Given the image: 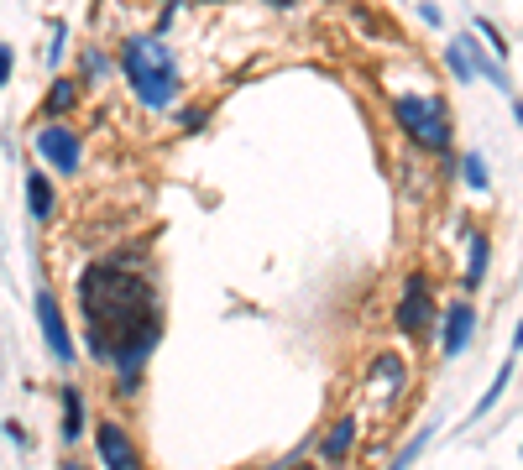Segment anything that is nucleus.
Returning <instances> with one entry per match:
<instances>
[{
	"label": "nucleus",
	"mask_w": 523,
	"mask_h": 470,
	"mask_svg": "<svg viewBox=\"0 0 523 470\" xmlns=\"http://www.w3.org/2000/svg\"><path fill=\"white\" fill-rule=\"evenodd\" d=\"M79 356L110 376H147V361L168 335L163 282L152 262H126L121 251L84 262L74 277Z\"/></svg>",
	"instance_id": "obj_1"
},
{
	"label": "nucleus",
	"mask_w": 523,
	"mask_h": 470,
	"mask_svg": "<svg viewBox=\"0 0 523 470\" xmlns=\"http://www.w3.org/2000/svg\"><path fill=\"white\" fill-rule=\"evenodd\" d=\"M116 74L126 79L131 100L152 110V115H173V105L184 100V74H178V58L168 37L157 32H131L116 47Z\"/></svg>",
	"instance_id": "obj_2"
},
{
	"label": "nucleus",
	"mask_w": 523,
	"mask_h": 470,
	"mask_svg": "<svg viewBox=\"0 0 523 470\" xmlns=\"http://www.w3.org/2000/svg\"><path fill=\"white\" fill-rule=\"evenodd\" d=\"M393 126L414 141L419 152H456V126H450V105L445 94H393L388 100Z\"/></svg>",
	"instance_id": "obj_3"
},
{
	"label": "nucleus",
	"mask_w": 523,
	"mask_h": 470,
	"mask_svg": "<svg viewBox=\"0 0 523 470\" xmlns=\"http://www.w3.org/2000/svg\"><path fill=\"white\" fill-rule=\"evenodd\" d=\"M32 314H37V335L42 345H48V361L58 371H79V340H74V329H68V314H63V298L53 293V282L42 277L37 282V298H32Z\"/></svg>",
	"instance_id": "obj_4"
},
{
	"label": "nucleus",
	"mask_w": 523,
	"mask_h": 470,
	"mask_svg": "<svg viewBox=\"0 0 523 470\" xmlns=\"http://www.w3.org/2000/svg\"><path fill=\"white\" fill-rule=\"evenodd\" d=\"M393 329H398V340H408V345L435 340L440 303H435V293H429V277L424 272H408L403 277V293H398V309H393Z\"/></svg>",
	"instance_id": "obj_5"
},
{
	"label": "nucleus",
	"mask_w": 523,
	"mask_h": 470,
	"mask_svg": "<svg viewBox=\"0 0 523 470\" xmlns=\"http://www.w3.org/2000/svg\"><path fill=\"white\" fill-rule=\"evenodd\" d=\"M89 444H95L100 470H147L142 439H136V429H131L121 413H100V418H89Z\"/></svg>",
	"instance_id": "obj_6"
},
{
	"label": "nucleus",
	"mask_w": 523,
	"mask_h": 470,
	"mask_svg": "<svg viewBox=\"0 0 523 470\" xmlns=\"http://www.w3.org/2000/svg\"><path fill=\"white\" fill-rule=\"evenodd\" d=\"M32 157L53 178H79L84 173V136L74 121H37L32 131Z\"/></svg>",
	"instance_id": "obj_7"
},
{
	"label": "nucleus",
	"mask_w": 523,
	"mask_h": 470,
	"mask_svg": "<svg viewBox=\"0 0 523 470\" xmlns=\"http://www.w3.org/2000/svg\"><path fill=\"white\" fill-rule=\"evenodd\" d=\"M408 382H414V366H408L403 350H372L367 356V392L377 408H398Z\"/></svg>",
	"instance_id": "obj_8"
},
{
	"label": "nucleus",
	"mask_w": 523,
	"mask_h": 470,
	"mask_svg": "<svg viewBox=\"0 0 523 470\" xmlns=\"http://www.w3.org/2000/svg\"><path fill=\"white\" fill-rule=\"evenodd\" d=\"M356 444H361V418L356 413H335L320 434H314V460L325 470H346L356 460Z\"/></svg>",
	"instance_id": "obj_9"
},
{
	"label": "nucleus",
	"mask_w": 523,
	"mask_h": 470,
	"mask_svg": "<svg viewBox=\"0 0 523 470\" xmlns=\"http://www.w3.org/2000/svg\"><path fill=\"white\" fill-rule=\"evenodd\" d=\"M435 340H440V361H461V356H466L471 340H476V303H471V298L445 303Z\"/></svg>",
	"instance_id": "obj_10"
},
{
	"label": "nucleus",
	"mask_w": 523,
	"mask_h": 470,
	"mask_svg": "<svg viewBox=\"0 0 523 470\" xmlns=\"http://www.w3.org/2000/svg\"><path fill=\"white\" fill-rule=\"evenodd\" d=\"M58 439H63V455L68 450H79L84 444V429H89V397H84V387L68 376V382L58 387Z\"/></svg>",
	"instance_id": "obj_11"
},
{
	"label": "nucleus",
	"mask_w": 523,
	"mask_h": 470,
	"mask_svg": "<svg viewBox=\"0 0 523 470\" xmlns=\"http://www.w3.org/2000/svg\"><path fill=\"white\" fill-rule=\"evenodd\" d=\"M37 110H42V121H74V110H84V84L74 74H53Z\"/></svg>",
	"instance_id": "obj_12"
},
{
	"label": "nucleus",
	"mask_w": 523,
	"mask_h": 470,
	"mask_svg": "<svg viewBox=\"0 0 523 470\" xmlns=\"http://www.w3.org/2000/svg\"><path fill=\"white\" fill-rule=\"evenodd\" d=\"M27 215L37 225H53L58 220V178L42 168V162H32V168H27Z\"/></svg>",
	"instance_id": "obj_13"
},
{
	"label": "nucleus",
	"mask_w": 523,
	"mask_h": 470,
	"mask_svg": "<svg viewBox=\"0 0 523 470\" xmlns=\"http://www.w3.org/2000/svg\"><path fill=\"white\" fill-rule=\"evenodd\" d=\"M487 267H492V235L487 230H466V267H461V293H482V282H487Z\"/></svg>",
	"instance_id": "obj_14"
},
{
	"label": "nucleus",
	"mask_w": 523,
	"mask_h": 470,
	"mask_svg": "<svg viewBox=\"0 0 523 470\" xmlns=\"http://www.w3.org/2000/svg\"><path fill=\"white\" fill-rule=\"evenodd\" d=\"M110 74H116V58H110L100 42H84L79 53H74V79L84 84V94H89V89H100Z\"/></svg>",
	"instance_id": "obj_15"
},
{
	"label": "nucleus",
	"mask_w": 523,
	"mask_h": 470,
	"mask_svg": "<svg viewBox=\"0 0 523 470\" xmlns=\"http://www.w3.org/2000/svg\"><path fill=\"white\" fill-rule=\"evenodd\" d=\"M456 42L466 47V58H471V68H476V79H487V84H497V89H503V94L513 89V84H508V68H503V63H497V58L487 53V47H482V37H476V32H461Z\"/></svg>",
	"instance_id": "obj_16"
},
{
	"label": "nucleus",
	"mask_w": 523,
	"mask_h": 470,
	"mask_svg": "<svg viewBox=\"0 0 523 470\" xmlns=\"http://www.w3.org/2000/svg\"><path fill=\"white\" fill-rule=\"evenodd\" d=\"M508 382H513V356L503 361V366H497V376H492V382H487V392L482 397H476V408H471V423L476 418H487L497 403H503V392H508Z\"/></svg>",
	"instance_id": "obj_17"
},
{
	"label": "nucleus",
	"mask_w": 523,
	"mask_h": 470,
	"mask_svg": "<svg viewBox=\"0 0 523 470\" xmlns=\"http://www.w3.org/2000/svg\"><path fill=\"white\" fill-rule=\"evenodd\" d=\"M429 439H435V423H419V434H408V439H403V450H398L388 465H382V470H408V465H414V460L429 450Z\"/></svg>",
	"instance_id": "obj_18"
},
{
	"label": "nucleus",
	"mask_w": 523,
	"mask_h": 470,
	"mask_svg": "<svg viewBox=\"0 0 523 470\" xmlns=\"http://www.w3.org/2000/svg\"><path fill=\"white\" fill-rule=\"evenodd\" d=\"M461 183L471 188V194H487V188H492V168H487V157L482 152H461Z\"/></svg>",
	"instance_id": "obj_19"
},
{
	"label": "nucleus",
	"mask_w": 523,
	"mask_h": 470,
	"mask_svg": "<svg viewBox=\"0 0 523 470\" xmlns=\"http://www.w3.org/2000/svg\"><path fill=\"white\" fill-rule=\"evenodd\" d=\"M173 126L184 131V136H199V131H210V105H199V100H178L173 105Z\"/></svg>",
	"instance_id": "obj_20"
},
{
	"label": "nucleus",
	"mask_w": 523,
	"mask_h": 470,
	"mask_svg": "<svg viewBox=\"0 0 523 470\" xmlns=\"http://www.w3.org/2000/svg\"><path fill=\"white\" fill-rule=\"evenodd\" d=\"M445 68H450V79H456V84H476V68H471V58H466V47H461L456 37H450V42H445Z\"/></svg>",
	"instance_id": "obj_21"
},
{
	"label": "nucleus",
	"mask_w": 523,
	"mask_h": 470,
	"mask_svg": "<svg viewBox=\"0 0 523 470\" xmlns=\"http://www.w3.org/2000/svg\"><path fill=\"white\" fill-rule=\"evenodd\" d=\"M471 27H476V37H482V42L492 47V58H497V63H503V58H508V37H503V27H497V21H487V16H476V21H471Z\"/></svg>",
	"instance_id": "obj_22"
},
{
	"label": "nucleus",
	"mask_w": 523,
	"mask_h": 470,
	"mask_svg": "<svg viewBox=\"0 0 523 470\" xmlns=\"http://www.w3.org/2000/svg\"><path fill=\"white\" fill-rule=\"evenodd\" d=\"M63 53H68V21H48V68H58L63 63Z\"/></svg>",
	"instance_id": "obj_23"
},
{
	"label": "nucleus",
	"mask_w": 523,
	"mask_h": 470,
	"mask_svg": "<svg viewBox=\"0 0 523 470\" xmlns=\"http://www.w3.org/2000/svg\"><path fill=\"white\" fill-rule=\"evenodd\" d=\"M351 16L361 21V32H372V37H382V32H388V21H382V16H372L367 6H351Z\"/></svg>",
	"instance_id": "obj_24"
},
{
	"label": "nucleus",
	"mask_w": 523,
	"mask_h": 470,
	"mask_svg": "<svg viewBox=\"0 0 523 470\" xmlns=\"http://www.w3.org/2000/svg\"><path fill=\"white\" fill-rule=\"evenodd\" d=\"M11 74H16V47H11V42H0V89L11 84Z\"/></svg>",
	"instance_id": "obj_25"
},
{
	"label": "nucleus",
	"mask_w": 523,
	"mask_h": 470,
	"mask_svg": "<svg viewBox=\"0 0 523 470\" xmlns=\"http://www.w3.org/2000/svg\"><path fill=\"white\" fill-rule=\"evenodd\" d=\"M6 439L16 444V450H32V434H27V429H21V423H16V418H6Z\"/></svg>",
	"instance_id": "obj_26"
},
{
	"label": "nucleus",
	"mask_w": 523,
	"mask_h": 470,
	"mask_svg": "<svg viewBox=\"0 0 523 470\" xmlns=\"http://www.w3.org/2000/svg\"><path fill=\"white\" fill-rule=\"evenodd\" d=\"M419 21H424V27H440V6H435V0H419Z\"/></svg>",
	"instance_id": "obj_27"
},
{
	"label": "nucleus",
	"mask_w": 523,
	"mask_h": 470,
	"mask_svg": "<svg viewBox=\"0 0 523 470\" xmlns=\"http://www.w3.org/2000/svg\"><path fill=\"white\" fill-rule=\"evenodd\" d=\"M58 470H95V465H84V460H79V450H68V455L58 460Z\"/></svg>",
	"instance_id": "obj_28"
},
{
	"label": "nucleus",
	"mask_w": 523,
	"mask_h": 470,
	"mask_svg": "<svg viewBox=\"0 0 523 470\" xmlns=\"http://www.w3.org/2000/svg\"><path fill=\"white\" fill-rule=\"evenodd\" d=\"M262 6H267V11H293L299 0H262Z\"/></svg>",
	"instance_id": "obj_29"
},
{
	"label": "nucleus",
	"mask_w": 523,
	"mask_h": 470,
	"mask_svg": "<svg viewBox=\"0 0 523 470\" xmlns=\"http://www.w3.org/2000/svg\"><path fill=\"white\" fill-rule=\"evenodd\" d=\"M513 356H523V319H518V329H513Z\"/></svg>",
	"instance_id": "obj_30"
},
{
	"label": "nucleus",
	"mask_w": 523,
	"mask_h": 470,
	"mask_svg": "<svg viewBox=\"0 0 523 470\" xmlns=\"http://www.w3.org/2000/svg\"><path fill=\"white\" fill-rule=\"evenodd\" d=\"M513 115H518V126H523V100H513Z\"/></svg>",
	"instance_id": "obj_31"
},
{
	"label": "nucleus",
	"mask_w": 523,
	"mask_h": 470,
	"mask_svg": "<svg viewBox=\"0 0 523 470\" xmlns=\"http://www.w3.org/2000/svg\"><path fill=\"white\" fill-rule=\"evenodd\" d=\"M199 6H231V0H199Z\"/></svg>",
	"instance_id": "obj_32"
}]
</instances>
